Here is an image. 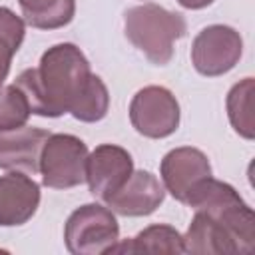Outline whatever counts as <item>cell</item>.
<instances>
[{
    "label": "cell",
    "mask_w": 255,
    "mask_h": 255,
    "mask_svg": "<svg viewBox=\"0 0 255 255\" xmlns=\"http://www.w3.org/2000/svg\"><path fill=\"white\" fill-rule=\"evenodd\" d=\"M90 78L92 68L84 52L72 42H62L50 46L36 68L20 72L14 86L22 90L34 116L60 118L74 110Z\"/></svg>",
    "instance_id": "6da1fadb"
},
{
    "label": "cell",
    "mask_w": 255,
    "mask_h": 255,
    "mask_svg": "<svg viewBox=\"0 0 255 255\" xmlns=\"http://www.w3.org/2000/svg\"><path fill=\"white\" fill-rule=\"evenodd\" d=\"M185 205H189L193 211L207 215L211 221L223 227L237 243L239 253L253 251L255 215L233 185L219 181L211 175L193 189Z\"/></svg>",
    "instance_id": "7a4b0ae2"
},
{
    "label": "cell",
    "mask_w": 255,
    "mask_h": 255,
    "mask_svg": "<svg viewBox=\"0 0 255 255\" xmlns=\"http://www.w3.org/2000/svg\"><path fill=\"white\" fill-rule=\"evenodd\" d=\"M124 30L133 48H137L151 64L165 66L173 56L175 40L185 36L187 22L177 12L145 2L126 10Z\"/></svg>",
    "instance_id": "3957f363"
},
{
    "label": "cell",
    "mask_w": 255,
    "mask_h": 255,
    "mask_svg": "<svg viewBox=\"0 0 255 255\" xmlns=\"http://www.w3.org/2000/svg\"><path fill=\"white\" fill-rule=\"evenodd\" d=\"M120 241V225L110 207L86 203L70 213L64 225L66 249L74 255L110 253Z\"/></svg>",
    "instance_id": "277c9868"
},
{
    "label": "cell",
    "mask_w": 255,
    "mask_h": 255,
    "mask_svg": "<svg viewBox=\"0 0 255 255\" xmlns=\"http://www.w3.org/2000/svg\"><path fill=\"white\" fill-rule=\"evenodd\" d=\"M88 145L72 133H50L40 155L42 183L52 189H70L86 181Z\"/></svg>",
    "instance_id": "5b68a950"
},
{
    "label": "cell",
    "mask_w": 255,
    "mask_h": 255,
    "mask_svg": "<svg viewBox=\"0 0 255 255\" xmlns=\"http://www.w3.org/2000/svg\"><path fill=\"white\" fill-rule=\"evenodd\" d=\"M179 102L163 86H145L129 102V122L137 133L161 139L179 128Z\"/></svg>",
    "instance_id": "8992f818"
},
{
    "label": "cell",
    "mask_w": 255,
    "mask_h": 255,
    "mask_svg": "<svg viewBox=\"0 0 255 255\" xmlns=\"http://www.w3.org/2000/svg\"><path fill=\"white\" fill-rule=\"evenodd\" d=\"M243 54L241 34L225 24H211L203 28L191 44V64L207 78L223 76L235 68Z\"/></svg>",
    "instance_id": "52a82bcc"
},
{
    "label": "cell",
    "mask_w": 255,
    "mask_h": 255,
    "mask_svg": "<svg viewBox=\"0 0 255 255\" xmlns=\"http://www.w3.org/2000/svg\"><path fill=\"white\" fill-rule=\"evenodd\" d=\"M159 175L165 191L173 195L179 203H187L193 189L207 177H211V163L207 155L191 145L169 149L161 163Z\"/></svg>",
    "instance_id": "ba28073f"
},
{
    "label": "cell",
    "mask_w": 255,
    "mask_h": 255,
    "mask_svg": "<svg viewBox=\"0 0 255 255\" xmlns=\"http://www.w3.org/2000/svg\"><path fill=\"white\" fill-rule=\"evenodd\" d=\"M133 159L128 149L114 143H102L92 153H88L86 161V181L90 193L100 199L112 197L131 175Z\"/></svg>",
    "instance_id": "9c48e42d"
},
{
    "label": "cell",
    "mask_w": 255,
    "mask_h": 255,
    "mask_svg": "<svg viewBox=\"0 0 255 255\" xmlns=\"http://www.w3.org/2000/svg\"><path fill=\"white\" fill-rule=\"evenodd\" d=\"M165 199V187L147 169H133L129 179L106 199L108 207L124 217L151 215Z\"/></svg>",
    "instance_id": "30bf717a"
},
{
    "label": "cell",
    "mask_w": 255,
    "mask_h": 255,
    "mask_svg": "<svg viewBox=\"0 0 255 255\" xmlns=\"http://www.w3.org/2000/svg\"><path fill=\"white\" fill-rule=\"evenodd\" d=\"M50 131L42 128L20 126L0 131V169L36 175L40 171V155Z\"/></svg>",
    "instance_id": "8fae6325"
},
{
    "label": "cell",
    "mask_w": 255,
    "mask_h": 255,
    "mask_svg": "<svg viewBox=\"0 0 255 255\" xmlns=\"http://www.w3.org/2000/svg\"><path fill=\"white\" fill-rule=\"evenodd\" d=\"M40 185L22 171L0 175V227L28 223L40 207Z\"/></svg>",
    "instance_id": "7c38bea8"
},
{
    "label": "cell",
    "mask_w": 255,
    "mask_h": 255,
    "mask_svg": "<svg viewBox=\"0 0 255 255\" xmlns=\"http://www.w3.org/2000/svg\"><path fill=\"white\" fill-rule=\"evenodd\" d=\"M183 249L185 253H201V255H227L239 253L237 243L233 237L211 221L207 215L195 211L185 235H183Z\"/></svg>",
    "instance_id": "4fadbf2b"
},
{
    "label": "cell",
    "mask_w": 255,
    "mask_h": 255,
    "mask_svg": "<svg viewBox=\"0 0 255 255\" xmlns=\"http://www.w3.org/2000/svg\"><path fill=\"white\" fill-rule=\"evenodd\" d=\"M110 253H185L183 235L165 223H155L139 231L135 237L116 243Z\"/></svg>",
    "instance_id": "5bb4252c"
},
{
    "label": "cell",
    "mask_w": 255,
    "mask_h": 255,
    "mask_svg": "<svg viewBox=\"0 0 255 255\" xmlns=\"http://www.w3.org/2000/svg\"><path fill=\"white\" fill-rule=\"evenodd\" d=\"M24 22L38 30L68 26L76 14V0H18Z\"/></svg>",
    "instance_id": "9a60e30c"
},
{
    "label": "cell",
    "mask_w": 255,
    "mask_h": 255,
    "mask_svg": "<svg viewBox=\"0 0 255 255\" xmlns=\"http://www.w3.org/2000/svg\"><path fill=\"white\" fill-rule=\"evenodd\" d=\"M253 90L255 82L253 78H243L235 86H231L225 106H227V116L231 122V128L245 139L255 137V128H253Z\"/></svg>",
    "instance_id": "2e32d148"
},
{
    "label": "cell",
    "mask_w": 255,
    "mask_h": 255,
    "mask_svg": "<svg viewBox=\"0 0 255 255\" xmlns=\"http://www.w3.org/2000/svg\"><path fill=\"white\" fill-rule=\"evenodd\" d=\"M26 36V22L24 18L16 16L6 6H0V86L4 84L14 54L20 50Z\"/></svg>",
    "instance_id": "e0dca14e"
},
{
    "label": "cell",
    "mask_w": 255,
    "mask_h": 255,
    "mask_svg": "<svg viewBox=\"0 0 255 255\" xmlns=\"http://www.w3.org/2000/svg\"><path fill=\"white\" fill-rule=\"evenodd\" d=\"M108 110H110V92H108L104 80L100 76L92 74L86 92L82 94L80 102L74 106V110L70 114L80 122L96 124L108 116Z\"/></svg>",
    "instance_id": "ac0fdd59"
},
{
    "label": "cell",
    "mask_w": 255,
    "mask_h": 255,
    "mask_svg": "<svg viewBox=\"0 0 255 255\" xmlns=\"http://www.w3.org/2000/svg\"><path fill=\"white\" fill-rule=\"evenodd\" d=\"M30 106L26 96L14 84L0 86V131L14 129L28 124Z\"/></svg>",
    "instance_id": "d6986e66"
},
{
    "label": "cell",
    "mask_w": 255,
    "mask_h": 255,
    "mask_svg": "<svg viewBox=\"0 0 255 255\" xmlns=\"http://www.w3.org/2000/svg\"><path fill=\"white\" fill-rule=\"evenodd\" d=\"M183 8H189V10H201V8H205V6H209V4H213L215 0H177Z\"/></svg>",
    "instance_id": "ffe728a7"
}]
</instances>
